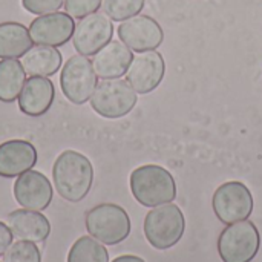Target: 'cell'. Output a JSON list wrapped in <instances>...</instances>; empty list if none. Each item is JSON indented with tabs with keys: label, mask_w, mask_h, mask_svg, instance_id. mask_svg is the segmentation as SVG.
<instances>
[{
	"label": "cell",
	"mask_w": 262,
	"mask_h": 262,
	"mask_svg": "<svg viewBox=\"0 0 262 262\" xmlns=\"http://www.w3.org/2000/svg\"><path fill=\"white\" fill-rule=\"evenodd\" d=\"M52 181L63 200L80 203L88 196L94 183L92 163L77 150H63L52 166Z\"/></svg>",
	"instance_id": "cell-1"
},
{
	"label": "cell",
	"mask_w": 262,
	"mask_h": 262,
	"mask_svg": "<svg viewBox=\"0 0 262 262\" xmlns=\"http://www.w3.org/2000/svg\"><path fill=\"white\" fill-rule=\"evenodd\" d=\"M130 192L141 206L158 207L177 198V184L164 167L146 164L130 173Z\"/></svg>",
	"instance_id": "cell-2"
},
{
	"label": "cell",
	"mask_w": 262,
	"mask_h": 262,
	"mask_svg": "<svg viewBox=\"0 0 262 262\" xmlns=\"http://www.w3.org/2000/svg\"><path fill=\"white\" fill-rule=\"evenodd\" d=\"M186 230V220L175 204L154 207L144 220V235L149 244L158 250H167L180 243Z\"/></svg>",
	"instance_id": "cell-3"
},
{
	"label": "cell",
	"mask_w": 262,
	"mask_h": 262,
	"mask_svg": "<svg viewBox=\"0 0 262 262\" xmlns=\"http://www.w3.org/2000/svg\"><path fill=\"white\" fill-rule=\"evenodd\" d=\"M88 233L106 246L123 243L130 233V218L117 204H100L92 207L84 218Z\"/></svg>",
	"instance_id": "cell-4"
},
{
	"label": "cell",
	"mask_w": 262,
	"mask_h": 262,
	"mask_svg": "<svg viewBox=\"0 0 262 262\" xmlns=\"http://www.w3.org/2000/svg\"><path fill=\"white\" fill-rule=\"evenodd\" d=\"M261 238L252 221L229 224L220 235L218 253L223 262H252L259 252Z\"/></svg>",
	"instance_id": "cell-5"
},
{
	"label": "cell",
	"mask_w": 262,
	"mask_h": 262,
	"mask_svg": "<svg viewBox=\"0 0 262 262\" xmlns=\"http://www.w3.org/2000/svg\"><path fill=\"white\" fill-rule=\"evenodd\" d=\"M137 92L126 80L112 78L97 84L92 97V109L103 118L115 120L127 115L137 104Z\"/></svg>",
	"instance_id": "cell-6"
},
{
	"label": "cell",
	"mask_w": 262,
	"mask_h": 262,
	"mask_svg": "<svg viewBox=\"0 0 262 262\" xmlns=\"http://www.w3.org/2000/svg\"><path fill=\"white\" fill-rule=\"evenodd\" d=\"M97 74L94 71L92 61L86 55H72L61 69L60 88L63 95L72 104H84L91 100L97 88Z\"/></svg>",
	"instance_id": "cell-7"
},
{
	"label": "cell",
	"mask_w": 262,
	"mask_h": 262,
	"mask_svg": "<svg viewBox=\"0 0 262 262\" xmlns=\"http://www.w3.org/2000/svg\"><path fill=\"white\" fill-rule=\"evenodd\" d=\"M213 212L223 224H233L247 220L253 212L250 189L239 181L221 184L213 193Z\"/></svg>",
	"instance_id": "cell-8"
},
{
	"label": "cell",
	"mask_w": 262,
	"mask_h": 262,
	"mask_svg": "<svg viewBox=\"0 0 262 262\" xmlns=\"http://www.w3.org/2000/svg\"><path fill=\"white\" fill-rule=\"evenodd\" d=\"M114 35L112 20L103 12H94L81 18L75 25L72 35L74 48L81 55H95L104 48Z\"/></svg>",
	"instance_id": "cell-9"
},
{
	"label": "cell",
	"mask_w": 262,
	"mask_h": 262,
	"mask_svg": "<svg viewBox=\"0 0 262 262\" xmlns=\"http://www.w3.org/2000/svg\"><path fill=\"white\" fill-rule=\"evenodd\" d=\"M117 32L120 40L135 52L155 51L164 40L160 23L149 15H135L121 21Z\"/></svg>",
	"instance_id": "cell-10"
},
{
	"label": "cell",
	"mask_w": 262,
	"mask_h": 262,
	"mask_svg": "<svg viewBox=\"0 0 262 262\" xmlns=\"http://www.w3.org/2000/svg\"><path fill=\"white\" fill-rule=\"evenodd\" d=\"M28 29L35 45L57 48L66 45L72 38L75 31V21L68 12L57 11L35 17Z\"/></svg>",
	"instance_id": "cell-11"
},
{
	"label": "cell",
	"mask_w": 262,
	"mask_h": 262,
	"mask_svg": "<svg viewBox=\"0 0 262 262\" xmlns=\"http://www.w3.org/2000/svg\"><path fill=\"white\" fill-rule=\"evenodd\" d=\"M164 72L166 63L163 55L157 51H146L134 57L126 72V81L137 94H149L160 86Z\"/></svg>",
	"instance_id": "cell-12"
},
{
	"label": "cell",
	"mask_w": 262,
	"mask_h": 262,
	"mask_svg": "<svg viewBox=\"0 0 262 262\" xmlns=\"http://www.w3.org/2000/svg\"><path fill=\"white\" fill-rule=\"evenodd\" d=\"M52 186L46 175L38 170H28L14 183L15 201L28 210H45L52 201Z\"/></svg>",
	"instance_id": "cell-13"
},
{
	"label": "cell",
	"mask_w": 262,
	"mask_h": 262,
	"mask_svg": "<svg viewBox=\"0 0 262 262\" xmlns=\"http://www.w3.org/2000/svg\"><path fill=\"white\" fill-rule=\"evenodd\" d=\"M37 163V149L25 140H9L0 144V177L15 178L31 170Z\"/></svg>",
	"instance_id": "cell-14"
},
{
	"label": "cell",
	"mask_w": 262,
	"mask_h": 262,
	"mask_svg": "<svg viewBox=\"0 0 262 262\" xmlns=\"http://www.w3.org/2000/svg\"><path fill=\"white\" fill-rule=\"evenodd\" d=\"M55 97L54 83L48 77H29L18 95V109L28 117L45 115Z\"/></svg>",
	"instance_id": "cell-15"
},
{
	"label": "cell",
	"mask_w": 262,
	"mask_h": 262,
	"mask_svg": "<svg viewBox=\"0 0 262 262\" xmlns=\"http://www.w3.org/2000/svg\"><path fill=\"white\" fill-rule=\"evenodd\" d=\"M134 60L132 51L117 40H111L104 48H101L92 60L94 71L101 80H112L123 77Z\"/></svg>",
	"instance_id": "cell-16"
},
{
	"label": "cell",
	"mask_w": 262,
	"mask_h": 262,
	"mask_svg": "<svg viewBox=\"0 0 262 262\" xmlns=\"http://www.w3.org/2000/svg\"><path fill=\"white\" fill-rule=\"evenodd\" d=\"M6 221L14 238H18L20 241L38 244L46 241L51 233V223L43 213L37 210H14L8 215Z\"/></svg>",
	"instance_id": "cell-17"
},
{
	"label": "cell",
	"mask_w": 262,
	"mask_h": 262,
	"mask_svg": "<svg viewBox=\"0 0 262 262\" xmlns=\"http://www.w3.org/2000/svg\"><path fill=\"white\" fill-rule=\"evenodd\" d=\"M21 64L31 77H51L63 64V55L54 46L37 45L21 57Z\"/></svg>",
	"instance_id": "cell-18"
},
{
	"label": "cell",
	"mask_w": 262,
	"mask_h": 262,
	"mask_svg": "<svg viewBox=\"0 0 262 262\" xmlns=\"http://www.w3.org/2000/svg\"><path fill=\"white\" fill-rule=\"evenodd\" d=\"M29 29L18 21L0 23V58H20L32 48Z\"/></svg>",
	"instance_id": "cell-19"
},
{
	"label": "cell",
	"mask_w": 262,
	"mask_h": 262,
	"mask_svg": "<svg viewBox=\"0 0 262 262\" xmlns=\"http://www.w3.org/2000/svg\"><path fill=\"white\" fill-rule=\"evenodd\" d=\"M25 78L26 72L21 61H18L17 58L0 60V101H15L23 89V84L26 81Z\"/></svg>",
	"instance_id": "cell-20"
},
{
	"label": "cell",
	"mask_w": 262,
	"mask_h": 262,
	"mask_svg": "<svg viewBox=\"0 0 262 262\" xmlns=\"http://www.w3.org/2000/svg\"><path fill=\"white\" fill-rule=\"evenodd\" d=\"M66 262H109V253L95 238L81 236L69 249Z\"/></svg>",
	"instance_id": "cell-21"
},
{
	"label": "cell",
	"mask_w": 262,
	"mask_h": 262,
	"mask_svg": "<svg viewBox=\"0 0 262 262\" xmlns=\"http://www.w3.org/2000/svg\"><path fill=\"white\" fill-rule=\"evenodd\" d=\"M146 0H103L101 6L104 14L115 21H124L135 17L144 8Z\"/></svg>",
	"instance_id": "cell-22"
},
{
	"label": "cell",
	"mask_w": 262,
	"mask_h": 262,
	"mask_svg": "<svg viewBox=\"0 0 262 262\" xmlns=\"http://www.w3.org/2000/svg\"><path fill=\"white\" fill-rule=\"evenodd\" d=\"M3 262H41V255L34 243L18 239L3 253Z\"/></svg>",
	"instance_id": "cell-23"
},
{
	"label": "cell",
	"mask_w": 262,
	"mask_h": 262,
	"mask_svg": "<svg viewBox=\"0 0 262 262\" xmlns=\"http://www.w3.org/2000/svg\"><path fill=\"white\" fill-rule=\"evenodd\" d=\"M103 0H64V9L72 18H84L89 14H94L101 6Z\"/></svg>",
	"instance_id": "cell-24"
},
{
	"label": "cell",
	"mask_w": 262,
	"mask_h": 262,
	"mask_svg": "<svg viewBox=\"0 0 262 262\" xmlns=\"http://www.w3.org/2000/svg\"><path fill=\"white\" fill-rule=\"evenodd\" d=\"M64 5V0H21V6L35 15L57 12Z\"/></svg>",
	"instance_id": "cell-25"
},
{
	"label": "cell",
	"mask_w": 262,
	"mask_h": 262,
	"mask_svg": "<svg viewBox=\"0 0 262 262\" xmlns=\"http://www.w3.org/2000/svg\"><path fill=\"white\" fill-rule=\"evenodd\" d=\"M12 239H14V235L11 229L8 227V224L0 221V255H3L9 249V246L12 244Z\"/></svg>",
	"instance_id": "cell-26"
},
{
	"label": "cell",
	"mask_w": 262,
	"mask_h": 262,
	"mask_svg": "<svg viewBox=\"0 0 262 262\" xmlns=\"http://www.w3.org/2000/svg\"><path fill=\"white\" fill-rule=\"evenodd\" d=\"M112 262H144V259L135 255H123V256L115 258Z\"/></svg>",
	"instance_id": "cell-27"
}]
</instances>
